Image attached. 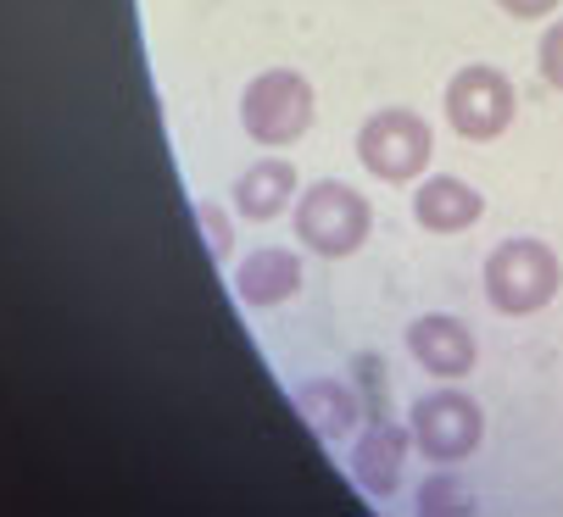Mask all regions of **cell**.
I'll return each mask as SVG.
<instances>
[{
    "label": "cell",
    "mask_w": 563,
    "mask_h": 517,
    "mask_svg": "<svg viewBox=\"0 0 563 517\" xmlns=\"http://www.w3.org/2000/svg\"><path fill=\"white\" fill-rule=\"evenodd\" d=\"M563 284V268L552 245L530 239V234H514L503 239L492 256H486V301L503 312V317H530L541 312Z\"/></svg>",
    "instance_id": "obj_1"
},
{
    "label": "cell",
    "mask_w": 563,
    "mask_h": 517,
    "mask_svg": "<svg viewBox=\"0 0 563 517\" xmlns=\"http://www.w3.org/2000/svg\"><path fill=\"white\" fill-rule=\"evenodd\" d=\"M240 128L257 145H296L312 128V83L290 67H268L240 95Z\"/></svg>",
    "instance_id": "obj_2"
},
{
    "label": "cell",
    "mask_w": 563,
    "mask_h": 517,
    "mask_svg": "<svg viewBox=\"0 0 563 517\" xmlns=\"http://www.w3.org/2000/svg\"><path fill=\"white\" fill-rule=\"evenodd\" d=\"M368 228H374L368 201H363L352 184H341V179L312 184V190L296 201V234H301V245L318 250V256H330V262H335V256L363 250Z\"/></svg>",
    "instance_id": "obj_3"
},
{
    "label": "cell",
    "mask_w": 563,
    "mask_h": 517,
    "mask_svg": "<svg viewBox=\"0 0 563 517\" xmlns=\"http://www.w3.org/2000/svg\"><path fill=\"white\" fill-rule=\"evenodd\" d=\"M430 150H435L430 123L419 112H408V106H385V112H374L357 128V161L385 184L419 179V172L430 167Z\"/></svg>",
    "instance_id": "obj_4"
},
{
    "label": "cell",
    "mask_w": 563,
    "mask_h": 517,
    "mask_svg": "<svg viewBox=\"0 0 563 517\" xmlns=\"http://www.w3.org/2000/svg\"><path fill=\"white\" fill-rule=\"evenodd\" d=\"M519 112V95H514V78L503 67H486V61H474V67H457L452 83H446V123L452 134L463 139H497Z\"/></svg>",
    "instance_id": "obj_5"
},
{
    "label": "cell",
    "mask_w": 563,
    "mask_h": 517,
    "mask_svg": "<svg viewBox=\"0 0 563 517\" xmlns=\"http://www.w3.org/2000/svg\"><path fill=\"white\" fill-rule=\"evenodd\" d=\"M486 417L463 390H430L413 401V446L435 462V468H457L479 451Z\"/></svg>",
    "instance_id": "obj_6"
},
{
    "label": "cell",
    "mask_w": 563,
    "mask_h": 517,
    "mask_svg": "<svg viewBox=\"0 0 563 517\" xmlns=\"http://www.w3.org/2000/svg\"><path fill=\"white\" fill-rule=\"evenodd\" d=\"M408 351H413V362H419L424 373H435V379H463V373L474 368V334H468L457 317L430 312V317L408 323Z\"/></svg>",
    "instance_id": "obj_7"
},
{
    "label": "cell",
    "mask_w": 563,
    "mask_h": 517,
    "mask_svg": "<svg viewBox=\"0 0 563 517\" xmlns=\"http://www.w3.org/2000/svg\"><path fill=\"white\" fill-rule=\"evenodd\" d=\"M301 290V256L296 250H285V245H263V250H252L246 262H240V273H234V295L246 301V306H285L290 295Z\"/></svg>",
    "instance_id": "obj_8"
},
{
    "label": "cell",
    "mask_w": 563,
    "mask_h": 517,
    "mask_svg": "<svg viewBox=\"0 0 563 517\" xmlns=\"http://www.w3.org/2000/svg\"><path fill=\"white\" fill-rule=\"evenodd\" d=\"M479 212H486L479 190L468 179H452V172H435V179H424L413 190V217L430 234H463V228L479 223Z\"/></svg>",
    "instance_id": "obj_9"
},
{
    "label": "cell",
    "mask_w": 563,
    "mask_h": 517,
    "mask_svg": "<svg viewBox=\"0 0 563 517\" xmlns=\"http://www.w3.org/2000/svg\"><path fill=\"white\" fill-rule=\"evenodd\" d=\"M229 195H234V212H240V217L274 223V217L290 206V195H296V167H290L285 156H263V161H252L246 172H240Z\"/></svg>",
    "instance_id": "obj_10"
},
{
    "label": "cell",
    "mask_w": 563,
    "mask_h": 517,
    "mask_svg": "<svg viewBox=\"0 0 563 517\" xmlns=\"http://www.w3.org/2000/svg\"><path fill=\"white\" fill-rule=\"evenodd\" d=\"M296 412L307 417V428H312L318 440H341V435H352V428H357L363 401L341 379H307V384H296Z\"/></svg>",
    "instance_id": "obj_11"
},
{
    "label": "cell",
    "mask_w": 563,
    "mask_h": 517,
    "mask_svg": "<svg viewBox=\"0 0 563 517\" xmlns=\"http://www.w3.org/2000/svg\"><path fill=\"white\" fill-rule=\"evenodd\" d=\"M401 457H408V435H401L396 423H374L368 435L357 440V451H352V473H357V484L368 495L385 501L401 484Z\"/></svg>",
    "instance_id": "obj_12"
},
{
    "label": "cell",
    "mask_w": 563,
    "mask_h": 517,
    "mask_svg": "<svg viewBox=\"0 0 563 517\" xmlns=\"http://www.w3.org/2000/svg\"><path fill=\"white\" fill-rule=\"evenodd\" d=\"M413 506H419L424 517H430V512H463V506H468V495L457 490V479L435 473L430 484H419V501H413Z\"/></svg>",
    "instance_id": "obj_13"
},
{
    "label": "cell",
    "mask_w": 563,
    "mask_h": 517,
    "mask_svg": "<svg viewBox=\"0 0 563 517\" xmlns=\"http://www.w3.org/2000/svg\"><path fill=\"white\" fill-rule=\"evenodd\" d=\"M536 67H541V78L552 83V90H563V18L541 34V50H536Z\"/></svg>",
    "instance_id": "obj_14"
},
{
    "label": "cell",
    "mask_w": 563,
    "mask_h": 517,
    "mask_svg": "<svg viewBox=\"0 0 563 517\" xmlns=\"http://www.w3.org/2000/svg\"><path fill=\"white\" fill-rule=\"evenodd\" d=\"M196 217H201V228H207V245H212V262L223 268V262H229V245H234V234H229L223 212H218L212 201H201V206H196Z\"/></svg>",
    "instance_id": "obj_15"
},
{
    "label": "cell",
    "mask_w": 563,
    "mask_h": 517,
    "mask_svg": "<svg viewBox=\"0 0 563 517\" xmlns=\"http://www.w3.org/2000/svg\"><path fill=\"white\" fill-rule=\"evenodd\" d=\"M497 7L508 18H547V12H558V0H497Z\"/></svg>",
    "instance_id": "obj_16"
}]
</instances>
